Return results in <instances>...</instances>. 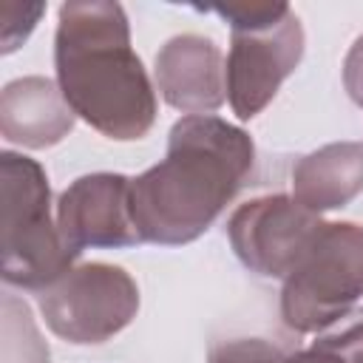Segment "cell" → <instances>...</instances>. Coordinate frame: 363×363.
Here are the masks:
<instances>
[{
	"mask_svg": "<svg viewBox=\"0 0 363 363\" xmlns=\"http://www.w3.org/2000/svg\"><path fill=\"white\" fill-rule=\"evenodd\" d=\"M255 170L247 130L221 116H182L159 164L130 179L133 224L147 244L182 247L204 235Z\"/></svg>",
	"mask_w": 363,
	"mask_h": 363,
	"instance_id": "6da1fadb",
	"label": "cell"
},
{
	"mask_svg": "<svg viewBox=\"0 0 363 363\" xmlns=\"http://www.w3.org/2000/svg\"><path fill=\"white\" fill-rule=\"evenodd\" d=\"M57 85L96 133L133 142L156 122V88L130 45V23L113 0L60 6L54 34Z\"/></svg>",
	"mask_w": 363,
	"mask_h": 363,
	"instance_id": "7a4b0ae2",
	"label": "cell"
},
{
	"mask_svg": "<svg viewBox=\"0 0 363 363\" xmlns=\"http://www.w3.org/2000/svg\"><path fill=\"white\" fill-rule=\"evenodd\" d=\"M207 11H216L230 26L227 102L241 122H250L301 65L303 26L289 3H227L207 6Z\"/></svg>",
	"mask_w": 363,
	"mask_h": 363,
	"instance_id": "3957f363",
	"label": "cell"
},
{
	"mask_svg": "<svg viewBox=\"0 0 363 363\" xmlns=\"http://www.w3.org/2000/svg\"><path fill=\"white\" fill-rule=\"evenodd\" d=\"M0 190H3V281L17 289L43 292L65 275L79 255H74L51 218V187L43 164L31 156L0 153Z\"/></svg>",
	"mask_w": 363,
	"mask_h": 363,
	"instance_id": "277c9868",
	"label": "cell"
},
{
	"mask_svg": "<svg viewBox=\"0 0 363 363\" xmlns=\"http://www.w3.org/2000/svg\"><path fill=\"white\" fill-rule=\"evenodd\" d=\"M363 298V224L326 221L281 286V320L298 335H318Z\"/></svg>",
	"mask_w": 363,
	"mask_h": 363,
	"instance_id": "5b68a950",
	"label": "cell"
},
{
	"mask_svg": "<svg viewBox=\"0 0 363 363\" xmlns=\"http://www.w3.org/2000/svg\"><path fill=\"white\" fill-rule=\"evenodd\" d=\"M45 326L74 346H96L119 335L139 312V286L116 264H74L37 292Z\"/></svg>",
	"mask_w": 363,
	"mask_h": 363,
	"instance_id": "8992f818",
	"label": "cell"
},
{
	"mask_svg": "<svg viewBox=\"0 0 363 363\" xmlns=\"http://www.w3.org/2000/svg\"><path fill=\"white\" fill-rule=\"evenodd\" d=\"M323 218L295 196L269 193L244 201L227 221V238L235 258L261 278H286L306 255Z\"/></svg>",
	"mask_w": 363,
	"mask_h": 363,
	"instance_id": "52a82bcc",
	"label": "cell"
},
{
	"mask_svg": "<svg viewBox=\"0 0 363 363\" xmlns=\"http://www.w3.org/2000/svg\"><path fill=\"white\" fill-rule=\"evenodd\" d=\"M54 218L74 255L88 247L119 250L142 244L130 213V179L122 173H88L74 179L60 193Z\"/></svg>",
	"mask_w": 363,
	"mask_h": 363,
	"instance_id": "ba28073f",
	"label": "cell"
},
{
	"mask_svg": "<svg viewBox=\"0 0 363 363\" xmlns=\"http://www.w3.org/2000/svg\"><path fill=\"white\" fill-rule=\"evenodd\" d=\"M221 48L204 34L170 37L153 60L156 91L184 116H207L227 99Z\"/></svg>",
	"mask_w": 363,
	"mask_h": 363,
	"instance_id": "9c48e42d",
	"label": "cell"
},
{
	"mask_svg": "<svg viewBox=\"0 0 363 363\" xmlns=\"http://www.w3.org/2000/svg\"><path fill=\"white\" fill-rule=\"evenodd\" d=\"M77 113L60 85L48 77H20L0 94V133L6 142L43 150L60 145L74 130Z\"/></svg>",
	"mask_w": 363,
	"mask_h": 363,
	"instance_id": "30bf717a",
	"label": "cell"
},
{
	"mask_svg": "<svg viewBox=\"0 0 363 363\" xmlns=\"http://www.w3.org/2000/svg\"><path fill=\"white\" fill-rule=\"evenodd\" d=\"M363 193V142H329L292 164V196L312 213L346 207Z\"/></svg>",
	"mask_w": 363,
	"mask_h": 363,
	"instance_id": "8fae6325",
	"label": "cell"
},
{
	"mask_svg": "<svg viewBox=\"0 0 363 363\" xmlns=\"http://www.w3.org/2000/svg\"><path fill=\"white\" fill-rule=\"evenodd\" d=\"M312 343L335 352L346 363H363V306H354L352 312L320 329Z\"/></svg>",
	"mask_w": 363,
	"mask_h": 363,
	"instance_id": "7c38bea8",
	"label": "cell"
},
{
	"mask_svg": "<svg viewBox=\"0 0 363 363\" xmlns=\"http://www.w3.org/2000/svg\"><path fill=\"white\" fill-rule=\"evenodd\" d=\"M286 352L264 337L216 340L207 349V363H284Z\"/></svg>",
	"mask_w": 363,
	"mask_h": 363,
	"instance_id": "4fadbf2b",
	"label": "cell"
},
{
	"mask_svg": "<svg viewBox=\"0 0 363 363\" xmlns=\"http://www.w3.org/2000/svg\"><path fill=\"white\" fill-rule=\"evenodd\" d=\"M45 6L43 3H20V17H14V6L11 3H3L0 14H3V26H0V51L3 54H11L17 51L28 34L34 31L37 20L43 17Z\"/></svg>",
	"mask_w": 363,
	"mask_h": 363,
	"instance_id": "5bb4252c",
	"label": "cell"
},
{
	"mask_svg": "<svg viewBox=\"0 0 363 363\" xmlns=\"http://www.w3.org/2000/svg\"><path fill=\"white\" fill-rule=\"evenodd\" d=\"M343 88L354 105L363 108V34L352 43L343 60Z\"/></svg>",
	"mask_w": 363,
	"mask_h": 363,
	"instance_id": "9a60e30c",
	"label": "cell"
},
{
	"mask_svg": "<svg viewBox=\"0 0 363 363\" xmlns=\"http://www.w3.org/2000/svg\"><path fill=\"white\" fill-rule=\"evenodd\" d=\"M284 363H346V360H340L335 352H329V349H323L318 343H309L306 349L286 354Z\"/></svg>",
	"mask_w": 363,
	"mask_h": 363,
	"instance_id": "2e32d148",
	"label": "cell"
}]
</instances>
